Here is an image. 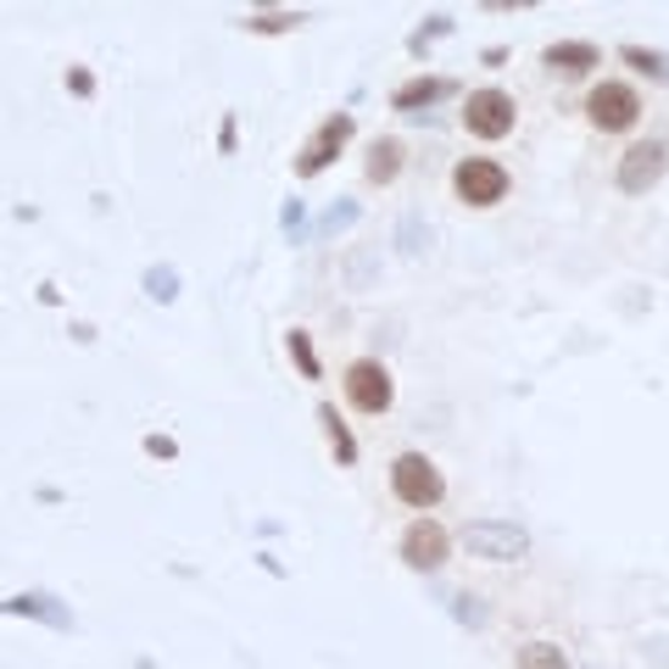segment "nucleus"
<instances>
[{
    "mask_svg": "<svg viewBox=\"0 0 669 669\" xmlns=\"http://www.w3.org/2000/svg\"><path fill=\"white\" fill-rule=\"evenodd\" d=\"M463 547L486 563H519L530 552V530L513 519H469L463 525Z\"/></svg>",
    "mask_w": 669,
    "mask_h": 669,
    "instance_id": "2",
    "label": "nucleus"
},
{
    "mask_svg": "<svg viewBox=\"0 0 669 669\" xmlns=\"http://www.w3.org/2000/svg\"><path fill=\"white\" fill-rule=\"evenodd\" d=\"M363 173H369V184H397V173H402V140H391V134H386V140H375V146H369V168H363Z\"/></svg>",
    "mask_w": 669,
    "mask_h": 669,
    "instance_id": "13",
    "label": "nucleus"
},
{
    "mask_svg": "<svg viewBox=\"0 0 669 669\" xmlns=\"http://www.w3.org/2000/svg\"><path fill=\"white\" fill-rule=\"evenodd\" d=\"M146 296H151V301H173V296H179V273H173L168 262L151 268V273H146Z\"/></svg>",
    "mask_w": 669,
    "mask_h": 669,
    "instance_id": "21",
    "label": "nucleus"
},
{
    "mask_svg": "<svg viewBox=\"0 0 669 669\" xmlns=\"http://www.w3.org/2000/svg\"><path fill=\"white\" fill-rule=\"evenodd\" d=\"M301 223H307V212H301V201H284V229H290V240L301 234Z\"/></svg>",
    "mask_w": 669,
    "mask_h": 669,
    "instance_id": "22",
    "label": "nucleus"
},
{
    "mask_svg": "<svg viewBox=\"0 0 669 669\" xmlns=\"http://www.w3.org/2000/svg\"><path fill=\"white\" fill-rule=\"evenodd\" d=\"M347 402L358 408V413H369V419H380V413H391V402H397V386H391V369L380 363V358H358V363H347Z\"/></svg>",
    "mask_w": 669,
    "mask_h": 669,
    "instance_id": "4",
    "label": "nucleus"
},
{
    "mask_svg": "<svg viewBox=\"0 0 669 669\" xmlns=\"http://www.w3.org/2000/svg\"><path fill=\"white\" fill-rule=\"evenodd\" d=\"M513 123H519V101H513L508 90H497V84L469 90V101H463V129H469L475 140H508Z\"/></svg>",
    "mask_w": 669,
    "mask_h": 669,
    "instance_id": "3",
    "label": "nucleus"
},
{
    "mask_svg": "<svg viewBox=\"0 0 669 669\" xmlns=\"http://www.w3.org/2000/svg\"><path fill=\"white\" fill-rule=\"evenodd\" d=\"M358 218H363V207H358V201H334V207L318 218V234H341V229H352Z\"/></svg>",
    "mask_w": 669,
    "mask_h": 669,
    "instance_id": "18",
    "label": "nucleus"
},
{
    "mask_svg": "<svg viewBox=\"0 0 669 669\" xmlns=\"http://www.w3.org/2000/svg\"><path fill=\"white\" fill-rule=\"evenodd\" d=\"M318 425H323V436H329L334 458H341V469H352V463H358V436L347 430V419H341V413H334V408L323 402V408H318Z\"/></svg>",
    "mask_w": 669,
    "mask_h": 669,
    "instance_id": "14",
    "label": "nucleus"
},
{
    "mask_svg": "<svg viewBox=\"0 0 669 669\" xmlns=\"http://www.w3.org/2000/svg\"><path fill=\"white\" fill-rule=\"evenodd\" d=\"M541 62H547L552 73H569V79H580V73L602 68V51H597L591 40H558V46H547V51H541Z\"/></svg>",
    "mask_w": 669,
    "mask_h": 669,
    "instance_id": "10",
    "label": "nucleus"
},
{
    "mask_svg": "<svg viewBox=\"0 0 669 669\" xmlns=\"http://www.w3.org/2000/svg\"><path fill=\"white\" fill-rule=\"evenodd\" d=\"M452 190H458V201H469V207H497V201L508 196V168L491 162V157H463V162L452 168Z\"/></svg>",
    "mask_w": 669,
    "mask_h": 669,
    "instance_id": "6",
    "label": "nucleus"
},
{
    "mask_svg": "<svg viewBox=\"0 0 669 669\" xmlns=\"http://www.w3.org/2000/svg\"><path fill=\"white\" fill-rule=\"evenodd\" d=\"M513 669H569V658H563L558 641H525L519 658H513Z\"/></svg>",
    "mask_w": 669,
    "mask_h": 669,
    "instance_id": "16",
    "label": "nucleus"
},
{
    "mask_svg": "<svg viewBox=\"0 0 669 669\" xmlns=\"http://www.w3.org/2000/svg\"><path fill=\"white\" fill-rule=\"evenodd\" d=\"M0 613H23V619H46L51 630H68L73 625V613L57 602V597H46V591H23V597H12V602H0Z\"/></svg>",
    "mask_w": 669,
    "mask_h": 669,
    "instance_id": "12",
    "label": "nucleus"
},
{
    "mask_svg": "<svg viewBox=\"0 0 669 669\" xmlns=\"http://www.w3.org/2000/svg\"><path fill=\"white\" fill-rule=\"evenodd\" d=\"M619 62H630L641 79L652 84H669V57L663 51H647V46H619Z\"/></svg>",
    "mask_w": 669,
    "mask_h": 669,
    "instance_id": "15",
    "label": "nucleus"
},
{
    "mask_svg": "<svg viewBox=\"0 0 669 669\" xmlns=\"http://www.w3.org/2000/svg\"><path fill=\"white\" fill-rule=\"evenodd\" d=\"M586 118H591V129H602V134H625V129H636V118H641V96H636L630 84H619V79H602V84L586 96Z\"/></svg>",
    "mask_w": 669,
    "mask_h": 669,
    "instance_id": "5",
    "label": "nucleus"
},
{
    "mask_svg": "<svg viewBox=\"0 0 669 669\" xmlns=\"http://www.w3.org/2000/svg\"><path fill=\"white\" fill-rule=\"evenodd\" d=\"M296 23H301L296 12H257V18H246V29H251V34H290Z\"/></svg>",
    "mask_w": 669,
    "mask_h": 669,
    "instance_id": "20",
    "label": "nucleus"
},
{
    "mask_svg": "<svg viewBox=\"0 0 669 669\" xmlns=\"http://www.w3.org/2000/svg\"><path fill=\"white\" fill-rule=\"evenodd\" d=\"M391 491H397L402 508L430 513V508L447 497V480H441V469H436L425 452H402V458L391 463Z\"/></svg>",
    "mask_w": 669,
    "mask_h": 669,
    "instance_id": "1",
    "label": "nucleus"
},
{
    "mask_svg": "<svg viewBox=\"0 0 669 669\" xmlns=\"http://www.w3.org/2000/svg\"><path fill=\"white\" fill-rule=\"evenodd\" d=\"M352 129H358V123H352V112H334V118H323V123L312 129V140L301 146V157H296V173H301V179L323 173L334 157H341V146L352 140Z\"/></svg>",
    "mask_w": 669,
    "mask_h": 669,
    "instance_id": "9",
    "label": "nucleus"
},
{
    "mask_svg": "<svg viewBox=\"0 0 669 669\" xmlns=\"http://www.w3.org/2000/svg\"><path fill=\"white\" fill-rule=\"evenodd\" d=\"M452 90H458L452 79H441V73H430V79H425V73H419V79H408V84H397V90H391V107H397V112H408V118H419V107H436V101H441V96H452Z\"/></svg>",
    "mask_w": 669,
    "mask_h": 669,
    "instance_id": "11",
    "label": "nucleus"
},
{
    "mask_svg": "<svg viewBox=\"0 0 669 669\" xmlns=\"http://www.w3.org/2000/svg\"><path fill=\"white\" fill-rule=\"evenodd\" d=\"M447 552H452V536H447L430 513H419V519L402 530V563H408V569L436 575V569L447 563Z\"/></svg>",
    "mask_w": 669,
    "mask_h": 669,
    "instance_id": "8",
    "label": "nucleus"
},
{
    "mask_svg": "<svg viewBox=\"0 0 669 669\" xmlns=\"http://www.w3.org/2000/svg\"><path fill=\"white\" fill-rule=\"evenodd\" d=\"M284 347H290V363L301 369V380H318L323 369H318V352H312V334L307 329H290L284 334Z\"/></svg>",
    "mask_w": 669,
    "mask_h": 669,
    "instance_id": "17",
    "label": "nucleus"
},
{
    "mask_svg": "<svg viewBox=\"0 0 669 669\" xmlns=\"http://www.w3.org/2000/svg\"><path fill=\"white\" fill-rule=\"evenodd\" d=\"M447 34H452V18H447V12H436V18H430V23L408 40V51H413V57H425V51H430L436 40H447Z\"/></svg>",
    "mask_w": 669,
    "mask_h": 669,
    "instance_id": "19",
    "label": "nucleus"
},
{
    "mask_svg": "<svg viewBox=\"0 0 669 669\" xmlns=\"http://www.w3.org/2000/svg\"><path fill=\"white\" fill-rule=\"evenodd\" d=\"M402 240H408V251H419V218H402Z\"/></svg>",
    "mask_w": 669,
    "mask_h": 669,
    "instance_id": "24",
    "label": "nucleus"
},
{
    "mask_svg": "<svg viewBox=\"0 0 669 669\" xmlns=\"http://www.w3.org/2000/svg\"><path fill=\"white\" fill-rule=\"evenodd\" d=\"M663 168H669V140H641V146H630V151L619 157L613 184H619L625 196H647V190L663 179Z\"/></svg>",
    "mask_w": 669,
    "mask_h": 669,
    "instance_id": "7",
    "label": "nucleus"
},
{
    "mask_svg": "<svg viewBox=\"0 0 669 669\" xmlns=\"http://www.w3.org/2000/svg\"><path fill=\"white\" fill-rule=\"evenodd\" d=\"M458 619L480 625V597H469V591H463V597H458Z\"/></svg>",
    "mask_w": 669,
    "mask_h": 669,
    "instance_id": "23",
    "label": "nucleus"
}]
</instances>
